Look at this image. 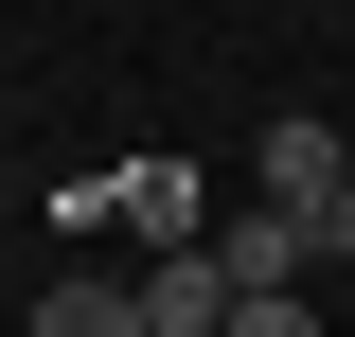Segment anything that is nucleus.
<instances>
[{"label": "nucleus", "instance_id": "1", "mask_svg": "<svg viewBox=\"0 0 355 337\" xmlns=\"http://www.w3.org/2000/svg\"><path fill=\"white\" fill-rule=\"evenodd\" d=\"M338 178H355V142L320 125V107H284V125H266V213H302V231H320V213H338Z\"/></svg>", "mask_w": 355, "mask_h": 337}, {"label": "nucleus", "instance_id": "2", "mask_svg": "<svg viewBox=\"0 0 355 337\" xmlns=\"http://www.w3.org/2000/svg\"><path fill=\"white\" fill-rule=\"evenodd\" d=\"M196 249L231 266V302H284V284H302V249H320V231H302V213H266V196H249L231 231H196Z\"/></svg>", "mask_w": 355, "mask_h": 337}, {"label": "nucleus", "instance_id": "3", "mask_svg": "<svg viewBox=\"0 0 355 337\" xmlns=\"http://www.w3.org/2000/svg\"><path fill=\"white\" fill-rule=\"evenodd\" d=\"M142 337H231V266L214 249H160L142 266Z\"/></svg>", "mask_w": 355, "mask_h": 337}, {"label": "nucleus", "instance_id": "4", "mask_svg": "<svg viewBox=\"0 0 355 337\" xmlns=\"http://www.w3.org/2000/svg\"><path fill=\"white\" fill-rule=\"evenodd\" d=\"M36 337H142V284H53Z\"/></svg>", "mask_w": 355, "mask_h": 337}, {"label": "nucleus", "instance_id": "5", "mask_svg": "<svg viewBox=\"0 0 355 337\" xmlns=\"http://www.w3.org/2000/svg\"><path fill=\"white\" fill-rule=\"evenodd\" d=\"M231 337H320V320H302V284H284V302H231Z\"/></svg>", "mask_w": 355, "mask_h": 337}, {"label": "nucleus", "instance_id": "6", "mask_svg": "<svg viewBox=\"0 0 355 337\" xmlns=\"http://www.w3.org/2000/svg\"><path fill=\"white\" fill-rule=\"evenodd\" d=\"M320 249H338V266H355V178H338V213H320Z\"/></svg>", "mask_w": 355, "mask_h": 337}]
</instances>
